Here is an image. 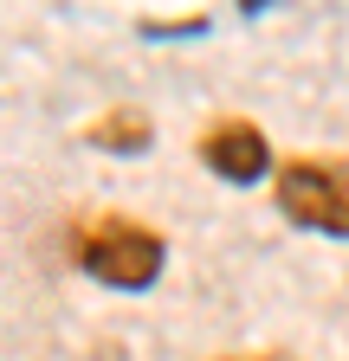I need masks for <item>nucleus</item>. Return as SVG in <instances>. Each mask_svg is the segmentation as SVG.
Wrapping results in <instances>:
<instances>
[{"label": "nucleus", "instance_id": "f257e3e1", "mask_svg": "<svg viewBox=\"0 0 349 361\" xmlns=\"http://www.w3.org/2000/svg\"><path fill=\"white\" fill-rule=\"evenodd\" d=\"M65 252H71V264H78L91 284L129 290V297H136V290H155L162 271H168V239L155 233L149 219L117 213V207L78 213L71 233H65Z\"/></svg>", "mask_w": 349, "mask_h": 361}, {"label": "nucleus", "instance_id": "f03ea898", "mask_svg": "<svg viewBox=\"0 0 349 361\" xmlns=\"http://www.w3.org/2000/svg\"><path fill=\"white\" fill-rule=\"evenodd\" d=\"M266 188L297 233L349 239V155H285Z\"/></svg>", "mask_w": 349, "mask_h": 361}, {"label": "nucleus", "instance_id": "7ed1b4c3", "mask_svg": "<svg viewBox=\"0 0 349 361\" xmlns=\"http://www.w3.org/2000/svg\"><path fill=\"white\" fill-rule=\"evenodd\" d=\"M194 161L213 180H227V188H259V180H272V168H278L272 135L259 129L252 116H213L194 135Z\"/></svg>", "mask_w": 349, "mask_h": 361}, {"label": "nucleus", "instance_id": "20e7f679", "mask_svg": "<svg viewBox=\"0 0 349 361\" xmlns=\"http://www.w3.org/2000/svg\"><path fill=\"white\" fill-rule=\"evenodd\" d=\"M84 142L97 155H117V161H143L155 149V116L136 110V104H110V110H97L84 123Z\"/></svg>", "mask_w": 349, "mask_h": 361}, {"label": "nucleus", "instance_id": "39448f33", "mask_svg": "<svg viewBox=\"0 0 349 361\" xmlns=\"http://www.w3.org/2000/svg\"><path fill=\"white\" fill-rule=\"evenodd\" d=\"M220 361H297V355H220Z\"/></svg>", "mask_w": 349, "mask_h": 361}]
</instances>
